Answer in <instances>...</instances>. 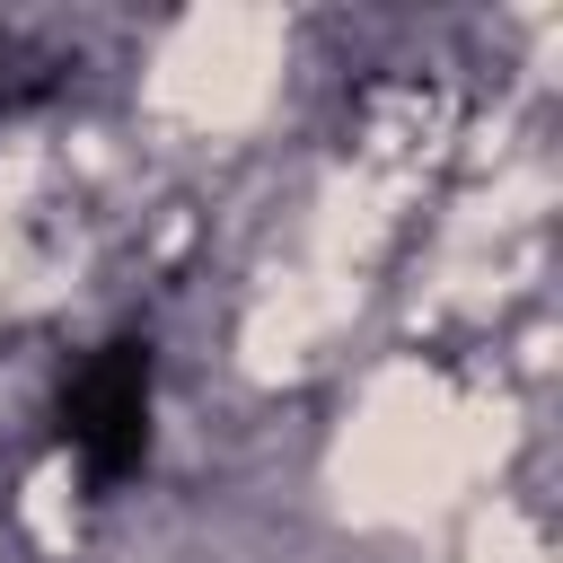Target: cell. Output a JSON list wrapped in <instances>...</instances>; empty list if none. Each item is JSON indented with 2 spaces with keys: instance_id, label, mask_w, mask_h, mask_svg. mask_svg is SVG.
<instances>
[{
  "instance_id": "obj_1",
  "label": "cell",
  "mask_w": 563,
  "mask_h": 563,
  "mask_svg": "<svg viewBox=\"0 0 563 563\" xmlns=\"http://www.w3.org/2000/svg\"><path fill=\"white\" fill-rule=\"evenodd\" d=\"M150 378H158L150 334H114L62 378V440L79 449L97 493H114L150 466Z\"/></svg>"
}]
</instances>
